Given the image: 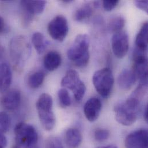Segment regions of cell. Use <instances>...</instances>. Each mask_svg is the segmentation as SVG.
Here are the masks:
<instances>
[{
  "instance_id": "cell-30",
  "label": "cell",
  "mask_w": 148,
  "mask_h": 148,
  "mask_svg": "<svg viewBox=\"0 0 148 148\" xmlns=\"http://www.w3.org/2000/svg\"><path fill=\"white\" fill-rule=\"evenodd\" d=\"M8 141L4 134H0V148H5L7 146Z\"/></svg>"
},
{
  "instance_id": "cell-25",
  "label": "cell",
  "mask_w": 148,
  "mask_h": 148,
  "mask_svg": "<svg viewBox=\"0 0 148 148\" xmlns=\"http://www.w3.org/2000/svg\"><path fill=\"white\" fill-rule=\"evenodd\" d=\"M11 121L9 115L5 112H0V134H4L9 130Z\"/></svg>"
},
{
  "instance_id": "cell-36",
  "label": "cell",
  "mask_w": 148,
  "mask_h": 148,
  "mask_svg": "<svg viewBox=\"0 0 148 148\" xmlns=\"http://www.w3.org/2000/svg\"><path fill=\"white\" fill-rule=\"evenodd\" d=\"M40 148L37 145H34V146H32V147H29V148Z\"/></svg>"
},
{
  "instance_id": "cell-26",
  "label": "cell",
  "mask_w": 148,
  "mask_h": 148,
  "mask_svg": "<svg viewBox=\"0 0 148 148\" xmlns=\"http://www.w3.org/2000/svg\"><path fill=\"white\" fill-rule=\"evenodd\" d=\"M110 133L108 130L99 129H97L94 133L95 140L99 142H103L106 141L110 137Z\"/></svg>"
},
{
  "instance_id": "cell-21",
  "label": "cell",
  "mask_w": 148,
  "mask_h": 148,
  "mask_svg": "<svg viewBox=\"0 0 148 148\" xmlns=\"http://www.w3.org/2000/svg\"><path fill=\"white\" fill-rule=\"evenodd\" d=\"M33 46L39 54H42L46 50L47 42L45 36L40 32H35L32 36Z\"/></svg>"
},
{
  "instance_id": "cell-15",
  "label": "cell",
  "mask_w": 148,
  "mask_h": 148,
  "mask_svg": "<svg viewBox=\"0 0 148 148\" xmlns=\"http://www.w3.org/2000/svg\"><path fill=\"white\" fill-rule=\"evenodd\" d=\"M12 72L9 65L6 62L0 64V92H7L12 82Z\"/></svg>"
},
{
  "instance_id": "cell-35",
  "label": "cell",
  "mask_w": 148,
  "mask_h": 148,
  "mask_svg": "<svg viewBox=\"0 0 148 148\" xmlns=\"http://www.w3.org/2000/svg\"><path fill=\"white\" fill-rule=\"evenodd\" d=\"M72 1H73L72 0H71V1H70V0H62V2H64L65 3H70Z\"/></svg>"
},
{
  "instance_id": "cell-10",
  "label": "cell",
  "mask_w": 148,
  "mask_h": 148,
  "mask_svg": "<svg viewBox=\"0 0 148 148\" xmlns=\"http://www.w3.org/2000/svg\"><path fill=\"white\" fill-rule=\"evenodd\" d=\"M133 61V71L140 79V82L148 83V59L145 52L136 49Z\"/></svg>"
},
{
  "instance_id": "cell-13",
  "label": "cell",
  "mask_w": 148,
  "mask_h": 148,
  "mask_svg": "<svg viewBox=\"0 0 148 148\" xmlns=\"http://www.w3.org/2000/svg\"><path fill=\"white\" fill-rule=\"evenodd\" d=\"M21 101V93L17 89L8 90L4 93L1 103L2 107L8 111H14L20 106Z\"/></svg>"
},
{
  "instance_id": "cell-28",
  "label": "cell",
  "mask_w": 148,
  "mask_h": 148,
  "mask_svg": "<svg viewBox=\"0 0 148 148\" xmlns=\"http://www.w3.org/2000/svg\"><path fill=\"white\" fill-rule=\"evenodd\" d=\"M103 6L106 11L110 12L113 10L118 4L119 1L118 0H108L103 1Z\"/></svg>"
},
{
  "instance_id": "cell-32",
  "label": "cell",
  "mask_w": 148,
  "mask_h": 148,
  "mask_svg": "<svg viewBox=\"0 0 148 148\" xmlns=\"http://www.w3.org/2000/svg\"><path fill=\"white\" fill-rule=\"evenodd\" d=\"M3 54H4V49L3 46H2L1 43H0V61L2 60V58L3 57Z\"/></svg>"
},
{
  "instance_id": "cell-9",
  "label": "cell",
  "mask_w": 148,
  "mask_h": 148,
  "mask_svg": "<svg viewBox=\"0 0 148 148\" xmlns=\"http://www.w3.org/2000/svg\"><path fill=\"white\" fill-rule=\"evenodd\" d=\"M46 5L45 1H21L20 2L23 22L29 24L36 15L41 14Z\"/></svg>"
},
{
  "instance_id": "cell-14",
  "label": "cell",
  "mask_w": 148,
  "mask_h": 148,
  "mask_svg": "<svg viewBox=\"0 0 148 148\" xmlns=\"http://www.w3.org/2000/svg\"><path fill=\"white\" fill-rule=\"evenodd\" d=\"M101 102L97 97H91L85 103L84 107V112L86 119L93 122L100 116L101 110Z\"/></svg>"
},
{
  "instance_id": "cell-31",
  "label": "cell",
  "mask_w": 148,
  "mask_h": 148,
  "mask_svg": "<svg viewBox=\"0 0 148 148\" xmlns=\"http://www.w3.org/2000/svg\"><path fill=\"white\" fill-rule=\"evenodd\" d=\"M6 29V25L3 18L0 15V34H3Z\"/></svg>"
},
{
  "instance_id": "cell-18",
  "label": "cell",
  "mask_w": 148,
  "mask_h": 148,
  "mask_svg": "<svg viewBox=\"0 0 148 148\" xmlns=\"http://www.w3.org/2000/svg\"><path fill=\"white\" fill-rule=\"evenodd\" d=\"M148 24L147 22L144 23L136 39V49L146 52L148 49Z\"/></svg>"
},
{
  "instance_id": "cell-16",
  "label": "cell",
  "mask_w": 148,
  "mask_h": 148,
  "mask_svg": "<svg viewBox=\"0 0 148 148\" xmlns=\"http://www.w3.org/2000/svg\"><path fill=\"white\" fill-rule=\"evenodd\" d=\"M137 77L132 70L125 69L122 71L118 78L119 87L123 90L130 89L136 84Z\"/></svg>"
},
{
  "instance_id": "cell-6",
  "label": "cell",
  "mask_w": 148,
  "mask_h": 148,
  "mask_svg": "<svg viewBox=\"0 0 148 148\" xmlns=\"http://www.w3.org/2000/svg\"><path fill=\"white\" fill-rule=\"evenodd\" d=\"M92 81L96 90L103 97H107L111 93L114 78L111 70L105 68L96 71L93 75Z\"/></svg>"
},
{
  "instance_id": "cell-12",
  "label": "cell",
  "mask_w": 148,
  "mask_h": 148,
  "mask_svg": "<svg viewBox=\"0 0 148 148\" xmlns=\"http://www.w3.org/2000/svg\"><path fill=\"white\" fill-rule=\"evenodd\" d=\"M148 132L146 129H139L130 133L126 138V148H148Z\"/></svg>"
},
{
  "instance_id": "cell-4",
  "label": "cell",
  "mask_w": 148,
  "mask_h": 148,
  "mask_svg": "<svg viewBox=\"0 0 148 148\" xmlns=\"http://www.w3.org/2000/svg\"><path fill=\"white\" fill-rule=\"evenodd\" d=\"M52 97L47 93L42 94L38 98L36 107L40 122L47 131L52 130L56 125V117L53 110Z\"/></svg>"
},
{
  "instance_id": "cell-29",
  "label": "cell",
  "mask_w": 148,
  "mask_h": 148,
  "mask_svg": "<svg viewBox=\"0 0 148 148\" xmlns=\"http://www.w3.org/2000/svg\"><path fill=\"white\" fill-rule=\"evenodd\" d=\"M134 4L137 8L142 10H144L146 13H148V1L147 0H144V1L136 0L134 1Z\"/></svg>"
},
{
  "instance_id": "cell-22",
  "label": "cell",
  "mask_w": 148,
  "mask_h": 148,
  "mask_svg": "<svg viewBox=\"0 0 148 148\" xmlns=\"http://www.w3.org/2000/svg\"><path fill=\"white\" fill-rule=\"evenodd\" d=\"M46 74L43 71H38L31 74L28 78L27 84L31 88L36 89L39 88L43 82Z\"/></svg>"
},
{
  "instance_id": "cell-24",
  "label": "cell",
  "mask_w": 148,
  "mask_h": 148,
  "mask_svg": "<svg viewBox=\"0 0 148 148\" xmlns=\"http://www.w3.org/2000/svg\"><path fill=\"white\" fill-rule=\"evenodd\" d=\"M58 97L60 106L66 108L71 105L72 101L68 90L65 88L60 89L58 92Z\"/></svg>"
},
{
  "instance_id": "cell-20",
  "label": "cell",
  "mask_w": 148,
  "mask_h": 148,
  "mask_svg": "<svg viewBox=\"0 0 148 148\" xmlns=\"http://www.w3.org/2000/svg\"><path fill=\"white\" fill-rule=\"evenodd\" d=\"M93 13V9L89 3L84 4L79 7L74 13L73 18L78 22H81L89 18Z\"/></svg>"
},
{
  "instance_id": "cell-2",
  "label": "cell",
  "mask_w": 148,
  "mask_h": 148,
  "mask_svg": "<svg viewBox=\"0 0 148 148\" xmlns=\"http://www.w3.org/2000/svg\"><path fill=\"white\" fill-rule=\"evenodd\" d=\"M89 44V38L86 34L78 35L68 50V59L74 62V64L79 68L86 66L90 58Z\"/></svg>"
},
{
  "instance_id": "cell-11",
  "label": "cell",
  "mask_w": 148,
  "mask_h": 148,
  "mask_svg": "<svg viewBox=\"0 0 148 148\" xmlns=\"http://www.w3.org/2000/svg\"><path fill=\"white\" fill-rule=\"evenodd\" d=\"M111 46L114 54L119 59L124 58L129 50V36L126 32L121 31L114 34L111 39Z\"/></svg>"
},
{
  "instance_id": "cell-17",
  "label": "cell",
  "mask_w": 148,
  "mask_h": 148,
  "mask_svg": "<svg viewBox=\"0 0 148 148\" xmlns=\"http://www.w3.org/2000/svg\"><path fill=\"white\" fill-rule=\"evenodd\" d=\"M61 54L56 51H49L46 54L43 59L44 66L50 72H53L57 69L61 65Z\"/></svg>"
},
{
  "instance_id": "cell-19",
  "label": "cell",
  "mask_w": 148,
  "mask_h": 148,
  "mask_svg": "<svg viewBox=\"0 0 148 148\" xmlns=\"http://www.w3.org/2000/svg\"><path fill=\"white\" fill-rule=\"evenodd\" d=\"M82 134L77 129H69L65 133V140L69 147L76 148L82 142Z\"/></svg>"
},
{
  "instance_id": "cell-33",
  "label": "cell",
  "mask_w": 148,
  "mask_h": 148,
  "mask_svg": "<svg viewBox=\"0 0 148 148\" xmlns=\"http://www.w3.org/2000/svg\"><path fill=\"white\" fill-rule=\"evenodd\" d=\"M144 118L145 121L148 122V106H146L145 111H144Z\"/></svg>"
},
{
  "instance_id": "cell-23",
  "label": "cell",
  "mask_w": 148,
  "mask_h": 148,
  "mask_svg": "<svg viewBox=\"0 0 148 148\" xmlns=\"http://www.w3.org/2000/svg\"><path fill=\"white\" fill-rule=\"evenodd\" d=\"M125 24V20L121 16H117L111 18L108 23V29L114 34L122 31Z\"/></svg>"
},
{
  "instance_id": "cell-37",
  "label": "cell",
  "mask_w": 148,
  "mask_h": 148,
  "mask_svg": "<svg viewBox=\"0 0 148 148\" xmlns=\"http://www.w3.org/2000/svg\"><path fill=\"white\" fill-rule=\"evenodd\" d=\"M20 148V147L19 146H18L17 145H15L13 147V148Z\"/></svg>"
},
{
  "instance_id": "cell-7",
  "label": "cell",
  "mask_w": 148,
  "mask_h": 148,
  "mask_svg": "<svg viewBox=\"0 0 148 148\" xmlns=\"http://www.w3.org/2000/svg\"><path fill=\"white\" fill-rule=\"evenodd\" d=\"M61 84L64 88H68L73 92L74 99L77 101H81L84 97L86 86L75 71L73 69L68 71L62 78Z\"/></svg>"
},
{
  "instance_id": "cell-27",
  "label": "cell",
  "mask_w": 148,
  "mask_h": 148,
  "mask_svg": "<svg viewBox=\"0 0 148 148\" xmlns=\"http://www.w3.org/2000/svg\"><path fill=\"white\" fill-rule=\"evenodd\" d=\"M46 148H64L61 140L55 137L48 138L46 142Z\"/></svg>"
},
{
  "instance_id": "cell-3",
  "label": "cell",
  "mask_w": 148,
  "mask_h": 148,
  "mask_svg": "<svg viewBox=\"0 0 148 148\" xmlns=\"http://www.w3.org/2000/svg\"><path fill=\"white\" fill-rule=\"evenodd\" d=\"M139 101L129 97L125 102L115 106V119L123 126H129L136 122L140 104Z\"/></svg>"
},
{
  "instance_id": "cell-34",
  "label": "cell",
  "mask_w": 148,
  "mask_h": 148,
  "mask_svg": "<svg viewBox=\"0 0 148 148\" xmlns=\"http://www.w3.org/2000/svg\"><path fill=\"white\" fill-rule=\"evenodd\" d=\"M97 148H118L116 146L111 145H107V146H104V147H101Z\"/></svg>"
},
{
  "instance_id": "cell-8",
  "label": "cell",
  "mask_w": 148,
  "mask_h": 148,
  "mask_svg": "<svg viewBox=\"0 0 148 148\" xmlns=\"http://www.w3.org/2000/svg\"><path fill=\"white\" fill-rule=\"evenodd\" d=\"M48 32L55 40L63 42L69 32L67 19L62 15H58L53 18L48 24Z\"/></svg>"
},
{
  "instance_id": "cell-1",
  "label": "cell",
  "mask_w": 148,
  "mask_h": 148,
  "mask_svg": "<svg viewBox=\"0 0 148 148\" xmlns=\"http://www.w3.org/2000/svg\"><path fill=\"white\" fill-rule=\"evenodd\" d=\"M9 53L14 68L22 71L31 53V45L23 36L13 37L9 43Z\"/></svg>"
},
{
  "instance_id": "cell-5",
  "label": "cell",
  "mask_w": 148,
  "mask_h": 148,
  "mask_svg": "<svg viewBox=\"0 0 148 148\" xmlns=\"http://www.w3.org/2000/svg\"><path fill=\"white\" fill-rule=\"evenodd\" d=\"M16 145L20 148H28L37 145L38 133L35 127L26 123L20 122L16 125L14 130Z\"/></svg>"
}]
</instances>
